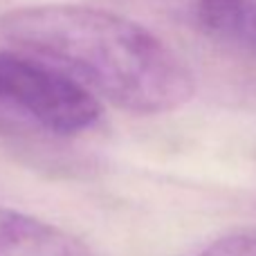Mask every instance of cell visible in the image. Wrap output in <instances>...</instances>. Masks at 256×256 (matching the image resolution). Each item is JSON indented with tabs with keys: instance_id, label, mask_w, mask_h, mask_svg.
Wrapping results in <instances>:
<instances>
[{
	"instance_id": "cell-2",
	"label": "cell",
	"mask_w": 256,
	"mask_h": 256,
	"mask_svg": "<svg viewBox=\"0 0 256 256\" xmlns=\"http://www.w3.org/2000/svg\"><path fill=\"white\" fill-rule=\"evenodd\" d=\"M99 117V99L68 72L0 52V135L61 140L90 130Z\"/></svg>"
},
{
	"instance_id": "cell-1",
	"label": "cell",
	"mask_w": 256,
	"mask_h": 256,
	"mask_svg": "<svg viewBox=\"0 0 256 256\" xmlns=\"http://www.w3.org/2000/svg\"><path fill=\"white\" fill-rule=\"evenodd\" d=\"M0 34L40 54L132 115H168L196 97L191 66L153 30L92 4H22L0 16Z\"/></svg>"
},
{
	"instance_id": "cell-3",
	"label": "cell",
	"mask_w": 256,
	"mask_h": 256,
	"mask_svg": "<svg viewBox=\"0 0 256 256\" xmlns=\"http://www.w3.org/2000/svg\"><path fill=\"white\" fill-rule=\"evenodd\" d=\"M0 256H99L84 238L0 204Z\"/></svg>"
},
{
	"instance_id": "cell-5",
	"label": "cell",
	"mask_w": 256,
	"mask_h": 256,
	"mask_svg": "<svg viewBox=\"0 0 256 256\" xmlns=\"http://www.w3.org/2000/svg\"><path fill=\"white\" fill-rule=\"evenodd\" d=\"M200 256H256V232H234L216 238Z\"/></svg>"
},
{
	"instance_id": "cell-4",
	"label": "cell",
	"mask_w": 256,
	"mask_h": 256,
	"mask_svg": "<svg viewBox=\"0 0 256 256\" xmlns=\"http://www.w3.org/2000/svg\"><path fill=\"white\" fill-rule=\"evenodd\" d=\"M196 18L212 38L256 54V0H196Z\"/></svg>"
}]
</instances>
